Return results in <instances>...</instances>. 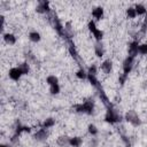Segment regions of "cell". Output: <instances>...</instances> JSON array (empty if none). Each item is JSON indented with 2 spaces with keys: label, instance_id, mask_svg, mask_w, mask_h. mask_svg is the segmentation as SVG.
I'll list each match as a JSON object with an SVG mask.
<instances>
[{
  "label": "cell",
  "instance_id": "obj_5",
  "mask_svg": "<svg viewBox=\"0 0 147 147\" xmlns=\"http://www.w3.org/2000/svg\"><path fill=\"white\" fill-rule=\"evenodd\" d=\"M119 121H121V116L116 111H114L113 109H108L107 110V113L105 115V122H107L109 124H116Z\"/></svg>",
  "mask_w": 147,
  "mask_h": 147
},
{
  "label": "cell",
  "instance_id": "obj_22",
  "mask_svg": "<svg viewBox=\"0 0 147 147\" xmlns=\"http://www.w3.org/2000/svg\"><path fill=\"white\" fill-rule=\"evenodd\" d=\"M48 91H49V94L51 95H57L61 92V86H60V84L52 85V86L48 87Z\"/></svg>",
  "mask_w": 147,
  "mask_h": 147
},
{
  "label": "cell",
  "instance_id": "obj_23",
  "mask_svg": "<svg viewBox=\"0 0 147 147\" xmlns=\"http://www.w3.org/2000/svg\"><path fill=\"white\" fill-rule=\"evenodd\" d=\"M87 29H88V31L93 34V33H94L99 28H98V25H96V22H95L94 20H92V18H91V20L87 22Z\"/></svg>",
  "mask_w": 147,
  "mask_h": 147
},
{
  "label": "cell",
  "instance_id": "obj_2",
  "mask_svg": "<svg viewBox=\"0 0 147 147\" xmlns=\"http://www.w3.org/2000/svg\"><path fill=\"white\" fill-rule=\"evenodd\" d=\"M124 119L127 123H130L132 126H134V127H138V126L141 125V119H140L139 115L134 110H127L125 113V115H124Z\"/></svg>",
  "mask_w": 147,
  "mask_h": 147
},
{
  "label": "cell",
  "instance_id": "obj_30",
  "mask_svg": "<svg viewBox=\"0 0 147 147\" xmlns=\"http://www.w3.org/2000/svg\"><path fill=\"white\" fill-rule=\"evenodd\" d=\"M0 147H9V145H6V144H1Z\"/></svg>",
  "mask_w": 147,
  "mask_h": 147
},
{
  "label": "cell",
  "instance_id": "obj_20",
  "mask_svg": "<svg viewBox=\"0 0 147 147\" xmlns=\"http://www.w3.org/2000/svg\"><path fill=\"white\" fill-rule=\"evenodd\" d=\"M75 76L79 80H85V79H87V70H85L84 68H79L75 72Z\"/></svg>",
  "mask_w": 147,
  "mask_h": 147
},
{
  "label": "cell",
  "instance_id": "obj_19",
  "mask_svg": "<svg viewBox=\"0 0 147 147\" xmlns=\"http://www.w3.org/2000/svg\"><path fill=\"white\" fill-rule=\"evenodd\" d=\"M125 16H126V18H129V20H134V18L138 16L133 6H129V7L125 9Z\"/></svg>",
  "mask_w": 147,
  "mask_h": 147
},
{
  "label": "cell",
  "instance_id": "obj_9",
  "mask_svg": "<svg viewBox=\"0 0 147 147\" xmlns=\"http://www.w3.org/2000/svg\"><path fill=\"white\" fill-rule=\"evenodd\" d=\"M139 41L138 40H132L130 41L129 46H127V55L132 56V57H137V55H139L138 53V48H139Z\"/></svg>",
  "mask_w": 147,
  "mask_h": 147
},
{
  "label": "cell",
  "instance_id": "obj_6",
  "mask_svg": "<svg viewBox=\"0 0 147 147\" xmlns=\"http://www.w3.org/2000/svg\"><path fill=\"white\" fill-rule=\"evenodd\" d=\"M23 77V74L21 71V69L18 68V65L16 67H11L9 70H8V78L13 82H18L21 78Z\"/></svg>",
  "mask_w": 147,
  "mask_h": 147
},
{
  "label": "cell",
  "instance_id": "obj_14",
  "mask_svg": "<svg viewBox=\"0 0 147 147\" xmlns=\"http://www.w3.org/2000/svg\"><path fill=\"white\" fill-rule=\"evenodd\" d=\"M133 7H134L136 13H137L138 16H144V15L147 14V7H146L144 3H141V2H137V3H134Z\"/></svg>",
  "mask_w": 147,
  "mask_h": 147
},
{
  "label": "cell",
  "instance_id": "obj_26",
  "mask_svg": "<svg viewBox=\"0 0 147 147\" xmlns=\"http://www.w3.org/2000/svg\"><path fill=\"white\" fill-rule=\"evenodd\" d=\"M138 53L139 55H147V42H140L139 44V48H138Z\"/></svg>",
  "mask_w": 147,
  "mask_h": 147
},
{
  "label": "cell",
  "instance_id": "obj_8",
  "mask_svg": "<svg viewBox=\"0 0 147 147\" xmlns=\"http://www.w3.org/2000/svg\"><path fill=\"white\" fill-rule=\"evenodd\" d=\"M91 14H92V20H94L95 22H98V21L103 20V17H105V9L101 6H96V7H94L92 9Z\"/></svg>",
  "mask_w": 147,
  "mask_h": 147
},
{
  "label": "cell",
  "instance_id": "obj_27",
  "mask_svg": "<svg viewBox=\"0 0 147 147\" xmlns=\"http://www.w3.org/2000/svg\"><path fill=\"white\" fill-rule=\"evenodd\" d=\"M98 71H99V67H98L96 64H91V65L87 68V74H90V75L96 76V75H98Z\"/></svg>",
  "mask_w": 147,
  "mask_h": 147
},
{
  "label": "cell",
  "instance_id": "obj_10",
  "mask_svg": "<svg viewBox=\"0 0 147 147\" xmlns=\"http://www.w3.org/2000/svg\"><path fill=\"white\" fill-rule=\"evenodd\" d=\"M2 40L5 41V44H7L9 46H13V45L16 44L17 37L13 32H3L2 33Z\"/></svg>",
  "mask_w": 147,
  "mask_h": 147
},
{
  "label": "cell",
  "instance_id": "obj_21",
  "mask_svg": "<svg viewBox=\"0 0 147 147\" xmlns=\"http://www.w3.org/2000/svg\"><path fill=\"white\" fill-rule=\"evenodd\" d=\"M46 84L48 85V87L52 86V85H55V84H60L59 83V77L55 76V75H48L46 77Z\"/></svg>",
  "mask_w": 147,
  "mask_h": 147
},
{
  "label": "cell",
  "instance_id": "obj_24",
  "mask_svg": "<svg viewBox=\"0 0 147 147\" xmlns=\"http://www.w3.org/2000/svg\"><path fill=\"white\" fill-rule=\"evenodd\" d=\"M18 68L21 69L23 76H24V75H28V74L30 72V64H29L28 62H22V63H20V64H18Z\"/></svg>",
  "mask_w": 147,
  "mask_h": 147
},
{
  "label": "cell",
  "instance_id": "obj_16",
  "mask_svg": "<svg viewBox=\"0 0 147 147\" xmlns=\"http://www.w3.org/2000/svg\"><path fill=\"white\" fill-rule=\"evenodd\" d=\"M55 118H53V117H47V118H45L42 122H41V127H44V129H47V130H49V129H52L54 125H55Z\"/></svg>",
  "mask_w": 147,
  "mask_h": 147
},
{
  "label": "cell",
  "instance_id": "obj_18",
  "mask_svg": "<svg viewBox=\"0 0 147 147\" xmlns=\"http://www.w3.org/2000/svg\"><path fill=\"white\" fill-rule=\"evenodd\" d=\"M69 139H70V137H68V136H60L56 139V145L60 147L69 146Z\"/></svg>",
  "mask_w": 147,
  "mask_h": 147
},
{
  "label": "cell",
  "instance_id": "obj_11",
  "mask_svg": "<svg viewBox=\"0 0 147 147\" xmlns=\"http://www.w3.org/2000/svg\"><path fill=\"white\" fill-rule=\"evenodd\" d=\"M36 11L39 13V14H48L51 11L49 2H47V1H40V2H38L37 7H36Z\"/></svg>",
  "mask_w": 147,
  "mask_h": 147
},
{
  "label": "cell",
  "instance_id": "obj_31",
  "mask_svg": "<svg viewBox=\"0 0 147 147\" xmlns=\"http://www.w3.org/2000/svg\"><path fill=\"white\" fill-rule=\"evenodd\" d=\"M42 147H52V146H49V145H44Z\"/></svg>",
  "mask_w": 147,
  "mask_h": 147
},
{
  "label": "cell",
  "instance_id": "obj_17",
  "mask_svg": "<svg viewBox=\"0 0 147 147\" xmlns=\"http://www.w3.org/2000/svg\"><path fill=\"white\" fill-rule=\"evenodd\" d=\"M87 133L91 137H96L99 134V127L94 124V123H90L87 125Z\"/></svg>",
  "mask_w": 147,
  "mask_h": 147
},
{
  "label": "cell",
  "instance_id": "obj_29",
  "mask_svg": "<svg viewBox=\"0 0 147 147\" xmlns=\"http://www.w3.org/2000/svg\"><path fill=\"white\" fill-rule=\"evenodd\" d=\"M98 139L96 137H91V140H90V147H96L98 146Z\"/></svg>",
  "mask_w": 147,
  "mask_h": 147
},
{
  "label": "cell",
  "instance_id": "obj_25",
  "mask_svg": "<svg viewBox=\"0 0 147 147\" xmlns=\"http://www.w3.org/2000/svg\"><path fill=\"white\" fill-rule=\"evenodd\" d=\"M103 36H105V33H103V31H102L101 29H98V30H96V31L93 33V38L95 39V41H96V42L102 41Z\"/></svg>",
  "mask_w": 147,
  "mask_h": 147
},
{
  "label": "cell",
  "instance_id": "obj_13",
  "mask_svg": "<svg viewBox=\"0 0 147 147\" xmlns=\"http://www.w3.org/2000/svg\"><path fill=\"white\" fill-rule=\"evenodd\" d=\"M93 48H94V54L96 55V57H99V59L103 57V55H105V47H103V45H102L101 41L100 42H96L95 41Z\"/></svg>",
  "mask_w": 147,
  "mask_h": 147
},
{
  "label": "cell",
  "instance_id": "obj_7",
  "mask_svg": "<svg viewBox=\"0 0 147 147\" xmlns=\"http://www.w3.org/2000/svg\"><path fill=\"white\" fill-rule=\"evenodd\" d=\"M113 68H114V64H113V61L110 59H106L101 62L99 69L105 74V75H110L113 72Z\"/></svg>",
  "mask_w": 147,
  "mask_h": 147
},
{
  "label": "cell",
  "instance_id": "obj_28",
  "mask_svg": "<svg viewBox=\"0 0 147 147\" xmlns=\"http://www.w3.org/2000/svg\"><path fill=\"white\" fill-rule=\"evenodd\" d=\"M87 80H90L93 86H96V85H98V78H96V76H94V75L87 74Z\"/></svg>",
  "mask_w": 147,
  "mask_h": 147
},
{
  "label": "cell",
  "instance_id": "obj_1",
  "mask_svg": "<svg viewBox=\"0 0 147 147\" xmlns=\"http://www.w3.org/2000/svg\"><path fill=\"white\" fill-rule=\"evenodd\" d=\"M74 109L76 113L78 114H85V115H92L94 113V109H95V105L92 100H87V101H84V102H79V103H76L74 106Z\"/></svg>",
  "mask_w": 147,
  "mask_h": 147
},
{
  "label": "cell",
  "instance_id": "obj_4",
  "mask_svg": "<svg viewBox=\"0 0 147 147\" xmlns=\"http://www.w3.org/2000/svg\"><path fill=\"white\" fill-rule=\"evenodd\" d=\"M49 137V132L47 129H44V127H40L34 133H33V139L38 142H45Z\"/></svg>",
  "mask_w": 147,
  "mask_h": 147
},
{
  "label": "cell",
  "instance_id": "obj_12",
  "mask_svg": "<svg viewBox=\"0 0 147 147\" xmlns=\"http://www.w3.org/2000/svg\"><path fill=\"white\" fill-rule=\"evenodd\" d=\"M28 38H29V40H30L31 42L37 44V42H39V41L41 40V34H40V32L37 31V30H31V31L29 32V34H28Z\"/></svg>",
  "mask_w": 147,
  "mask_h": 147
},
{
  "label": "cell",
  "instance_id": "obj_3",
  "mask_svg": "<svg viewBox=\"0 0 147 147\" xmlns=\"http://www.w3.org/2000/svg\"><path fill=\"white\" fill-rule=\"evenodd\" d=\"M134 57L130 56V55H126L125 59L123 60L122 62V74L125 75V76H129V74L132 71L133 69V65H134Z\"/></svg>",
  "mask_w": 147,
  "mask_h": 147
},
{
  "label": "cell",
  "instance_id": "obj_15",
  "mask_svg": "<svg viewBox=\"0 0 147 147\" xmlns=\"http://www.w3.org/2000/svg\"><path fill=\"white\" fill-rule=\"evenodd\" d=\"M83 145V138L79 136H74L70 137L69 139V146L70 147H80Z\"/></svg>",
  "mask_w": 147,
  "mask_h": 147
}]
</instances>
